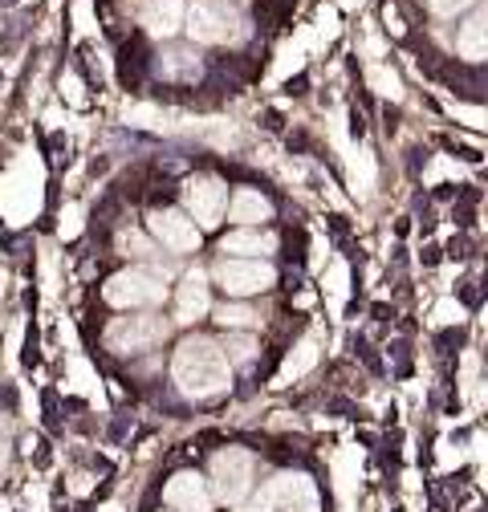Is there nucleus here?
I'll return each mask as SVG.
<instances>
[{"instance_id": "obj_18", "label": "nucleus", "mask_w": 488, "mask_h": 512, "mask_svg": "<svg viewBox=\"0 0 488 512\" xmlns=\"http://www.w3.org/2000/svg\"><path fill=\"white\" fill-rule=\"evenodd\" d=\"M318 362V346H314V338H305L301 346H297V354L285 362V370H281V378L277 382H289V378H301L305 370H310Z\"/></svg>"}, {"instance_id": "obj_10", "label": "nucleus", "mask_w": 488, "mask_h": 512, "mask_svg": "<svg viewBox=\"0 0 488 512\" xmlns=\"http://www.w3.org/2000/svg\"><path fill=\"white\" fill-rule=\"evenodd\" d=\"M151 232H155V240H163V248H171V252H196L200 248V228L183 216V212H171V208H163V212H151Z\"/></svg>"}, {"instance_id": "obj_6", "label": "nucleus", "mask_w": 488, "mask_h": 512, "mask_svg": "<svg viewBox=\"0 0 488 512\" xmlns=\"http://www.w3.org/2000/svg\"><path fill=\"white\" fill-rule=\"evenodd\" d=\"M216 281L228 297H249L277 285V269L269 261H244V256H224L216 265Z\"/></svg>"}, {"instance_id": "obj_4", "label": "nucleus", "mask_w": 488, "mask_h": 512, "mask_svg": "<svg viewBox=\"0 0 488 512\" xmlns=\"http://www.w3.org/2000/svg\"><path fill=\"white\" fill-rule=\"evenodd\" d=\"M257 512H322L318 484L305 476V472H277L261 488Z\"/></svg>"}, {"instance_id": "obj_5", "label": "nucleus", "mask_w": 488, "mask_h": 512, "mask_svg": "<svg viewBox=\"0 0 488 512\" xmlns=\"http://www.w3.org/2000/svg\"><path fill=\"white\" fill-rule=\"evenodd\" d=\"M171 334V322L159 313H127V317H114L106 326V350L114 354H143L151 346H159Z\"/></svg>"}, {"instance_id": "obj_19", "label": "nucleus", "mask_w": 488, "mask_h": 512, "mask_svg": "<svg viewBox=\"0 0 488 512\" xmlns=\"http://www.w3.org/2000/svg\"><path fill=\"white\" fill-rule=\"evenodd\" d=\"M220 354L228 358V366H232V362H253L257 342H253V338H240V334H228L224 346H220Z\"/></svg>"}, {"instance_id": "obj_3", "label": "nucleus", "mask_w": 488, "mask_h": 512, "mask_svg": "<svg viewBox=\"0 0 488 512\" xmlns=\"http://www.w3.org/2000/svg\"><path fill=\"white\" fill-rule=\"evenodd\" d=\"M253 480H257V456L253 452H244V447H224V452H216L212 480H208L212 500H224V504L249 500Z\"/></svg>"}, {"instance_id": "obj_16", "label": "nucleus", "mask_w": 488, "mask_h": 512, "mask_svg": "<svg viewBox=\"0 0 488 512\" xmlns=\"http://www.w3.org/2000/svg\"><path fill=\"white\" fill-rule=\"evenodd\" d=\"M220 248H224V252H236V256H244V261H249L253 252H261V256L277 252V236H273V232H232V236H224Z\"/></svg>"}, {"instance_id": "obj_21", "label": "nucleus", "mask_w": 488, "mask_h": 512, "mask_svg": "<svg viewBox=\"0 0 488 512\" xmlns=\"http://www.w3.org/2000/svg\"><path fill=\"white\" fill-rule=\"evenodd\" d=\"M476 0H432V9L440 13V17H456V13H464V9H472Z\"/></svg>"}, {"instance_id": "obj_9", "label": "nucleus", "mask_w": 488, "mask_h": 512, "mask_svg": "<svg viewBox=\"0 0 488 512\" xmlns=\"http://www.w3.org/2000/svg\"><path fill=\"white\" fill-rule=\"evenodd\" d=\"M163 500L175 508V512H212V488L200 472H175L163 488Z\"/></svg>"}, {"instance_id": "obj_7", "label": "nucleus", "mask_w": 488, "mask_h": 512, "mask_svg": "<svg viewBox=\"0 0 488 512\" xmlns=\"http://www.w3.org/2000/svg\"><path fill=\"white\" fill-rule=\"evenodd\" d=\"M183 208L196 228H216L228 208V187L216 175H192L183 183Z\"/></svg>"}, {"instance_id": "obj_11", "label": "nucleus", "mask_w": 488, "mask_h": 512, "mask_svg": "<svg viewBox=\"0 0 488 512\" xmlns=\"http://www.w3.org/2000/svg\"><path fill=\"white\" fill-rule=\"evenodd\" d=\"M155 74H159L163 82H200L204 61H200L196 49H167V53H159V61H155Z\"/></svg>"}, {"instance_id": "obj_12", "label": "nucleus", "mask_w": 488, "mask_h": 512, "mask_svg": "<svg viewBox=\"0 0 488 512\" xmlns=\"http://www.w3.org/2000/svg\"><path fill=\"white\" fill-rule=\"evenodd\" d=\"M204 313H208V285L200 273H188L175 293V322L188 326V322H200Z\"/></svg>"}, {"instance_id": "obj_1", "label": "nucleus", "mask_w": 488, "mask_h": 512, "mask_svg": "<svg viewBox=\"0 0 488 512\" xmlns=\"http://www.w3.org/2000/svg\"><path fill=\"white\" fill-rule=\"evenodd\" d=\"M171 374H175V387L204 403V399H216L228 391V382H232V366L228 358L220 354V346L212 338H188L179 350H175V362H171Z\"/></svg>"}, {"instance_id": "obj_15", "label": "nucleus", "mask_w": 488, "mask_h": 512, "mask_svg": "<svg viewBox=\"0 0 488 512\" xmlns=\"http://www.w3.org/2000/svg\"><path fill=\"white\" fill-rule=\"evenodd\" d=\"M228 216H232L236 224H257V220H273V204L261 196V191H253V187H240L236 196L228 200Z\"/></svg>"}, {"instance_id": "obj_2", "label": "nucleus", "mask_w": 488, "mask_h": 512, "mask_svg": "<svg viewBox=\"0 0 488 512\" xmlns=\"http://www.w3.org/2000/svg\"><path fill=\"white\" fill-rule=\"evenodd\" d=\"M188 37L200 45H236L249 37V21L224 0H196L188 9Z\"/></svg>"}, {"instance_id": "obj_22", "label": "nucleus", "mask_w": 488, "mask_h": 512, "mask_svg": "<svg viewBox=\"0 0 488 512\" xmlns=\"http://www.w3.org/2000/svg\"><path fill=\"white\" fill-rule=\"evenodd\" d=\"M102 512H122V508H118V504H106V508H102Z\"/></svg>"}, {"instance_id": "obj_8", "label": "nucleus", "mask_w": 488, "mask_h": 512, "mask_svg": "<svg viewBox=\"0 0 488 512\" xmlns=\"http://www.w3.org/2000/svg\"><path fill=\"white\" fill-rule=\"evenodd\" d=\"M102 297L118 309H139V305H155L163 301V277L143 273V269H127V273H114L102 289Z\"/></svg>"}, {"instance_id": "obj_17", "label": "nucleus", "mask_w": 488, "mask_h": 512, "mask_svg": "<svg viewBox=\"0 0 488 512\" xmlns=\"http://www.w3.org/2000/svg\"><path fill=\"white\" fill-rule=\"evenodd\" d=\"M216 322L224 330H257L261 326V313H253L249 305H220L216 309Z\"/></svg>"}, {"instance_id": "obj_20", "label": "nucleus", "mask_w": 488, "mask_h": 512, "mask_svg": "<svg viewBox=\"0 0 488 512\" xmlns=\"http://www.w3.org/2000/svg\"><path fill=\"white\" fill-rule=\"evenodd\" d=\"M118 248L127 252V256H147V252H151V248H147V240H143V236H135V232H122V236H118Z\"/></svg>"}, {"instance_id": "obj_14", "label": "nucleus", "mask_w": 488, "mask_h": 512, "mask_svg": "<svg viewBox=\"0 0 488 512\" xmlns=\"http://www.w3.org/2000/svg\"><path fill=\"white\" fill-rule=\"evenodd\" d=\"M139 21H143V29L151 37H171L179 29V21H183V0H151Z\"/></svg>"}, {"instance_id": "obj_13", "label": "nucleus", "mask_w": 488, "mask_h": 512, "mask_svg": "<svg viewBox=\"0 0 488 512\" xmlns=\"http://www.w3.org/2000/svg\"><path fill=\"white\" fill-rule=\"evenodd\" d=\"M456 49L464 61H472V66H480L484 53H488V13H472L460 33H456Z\"/></svg>"}]
</instances>
